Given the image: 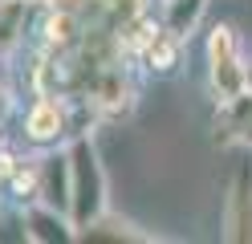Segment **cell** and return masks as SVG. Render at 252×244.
Segmentation results:
<instances>
[{"label":"cell","mask_w":252,"mask_h":244,"mask_svg":"<svg viewBox=\"0 0 252 244\" xmlns=\"http://www.w3.org/2000/svg\"><path fill=\"white\" fill-rule=\"evenodd\" d=\"M69 220L77 224V232L90 228L98 216H106V171H102V155L94 146L90 135H73L69 139Z\"/></svg>","instance_id":"1"},{"label":"cell","mask_w":252,"mask_h":244,"mask_svg":"<svg viewBox=\"0 0 252 244\" xmlns=\"http://www.w3.org/2000/svg\"><path fill=\"white\" fill-rule=\"evenodd\" d=\"M208 81L216 102L248 90V61L240 57V41L232 25H216L208 33Z\"/></svg>","instance_id":"2"},{"label":"cell","mask_w":252,"mask_h":244,"mask_svg":"<svg viewBox=\"0 0 252 244\" xmlns=\"http://www.w3.org/2000/svg\"><path fill=\"white\" fill-rule=\"evenodd\" d=\"M86 102L98 110V114H106V118H122V114H130V106H134V86L126 81V73H122L118 61H114V65H98V73H94V81H90Z\"/></svg>","instance_id":"3"},{"label":"cell","mask_w":252,"mask_h":244,"mask_svg":"<svg viewBox=\"0 0 252 244\" xmlns=\"http://www.w3.org/2000/svg\"><path fill=\"white\" fill-rule=\"evenodd\" d=\"M61 135H69V106L57 94H37V102L25 110V139L37 146H49Z\"/></svg>","instance_id":"4"},{"label":"cell","mask_w":252,"mask_h":244,"mask_svg":"<svg viewBox=\"0 0 252 244\" xmlns=\"http://www.w3.org/2000/svg\"><path fill=\"white\" fill-rule=\"evenodd\" d=\"M224 240L232 244H252V167H236L232 187H228V208H224Z\"/></svg>","instance_id":"5"},{"label":"cell","mask_w":252,"mask_h":244,"mask_svg":"<svg viewBox=\"0 0 252 244\" xmlns=\"http://www.w3.org/2000/svg\"><path fill=\"white\" fill-rule=\"evenodd\" d=\"M25 240L33 244H69L77 240V224L69 220V211H61L45 200H33L25 208Z\"/></svg>","instance_id":"6"},{"label":"cell","mask_w":252,"mask_h":244,"mask_svg":"<svg viewBox=\"0 0 252 244\" xmlns=\"http://www.w3.org/2000/svg\"><path fill=\"white\" fill-rule=\"evenodd\" d=\"M248 122H252V90H240L232 98H220V102H216V118H212V142L216 146L244 142Z\"/></svg>","instance_id":"7"},{"label":"cell","mask_w":252,"mask_h":244,"mask_svg":"<svg viewBox=\"0 0 252 244\" xmlns=\"http://www.w3.org/2000/svg\"><path fill=\"white\" fill-rule=\"evenodd\" d=\"M69 151H49L41 155V200L61 211H69Z\"/></svg>","instance_id":"8"},{"label":"cell","mask_w":252,"mask_h":244,"mask_svg":"<svg viewBox=\"0 0 252 244\" xmlns=\"http://www.w3.org/2000/svg\"><path fill=\"white\" fill-rule=\"evenodd\" d=\"M82 37H86V21L77 12H49V21H45V49L73 53V49H82Z\"/></svg>","instance_id":"9"},{"label":"cell","mask_w":252,"mask_h":244,"mask_svg":"<svg viewBox=\"0 0 252 244\" xmlns=\"http://www.w3.org/2000/svg\"><path fill=\"white\" fill-rule=\"evenodd\" d=\"M143 65L151 73H171L179 65V57H183V37H175V33H167L163 25H159V33H155V37L143 45Z\"/></svg>","instance_id":"10"},{"label":"cell","mask_w":252,"mask_h":244,"mask_svg":"<svg viewBox=\"0 0 252 244\" xmlns=\"http://www.w3.org/2000/svg\"><path fill=\"white\" fill-rule=\"evenodd\" d=\"M203 12H208V0H167L163 4V29L187 41L199 29Z\"/></svg>","instance_id":"11"},{"label":"cell","mask_w":252,"mask_h":244,"mask_svg":"<svg viewBox=\"0 0 252 244\" xmlns=\"http://www.w3.org/2000/svg\"><path fill=\"white\" fill-rule=\"evenodd\" d=\"M29 8H33V0H0V53H8L21 41Z\"/></svg>","instance_id":"12"},{"label":"cell","mask_w":252,"mask_h":244,"mask_svg":"<svg viewBox=\"0 0 252 244\" xmlns=\"http://www.w3.org/2000/svg\"><path fill=\"white\" fill-rule=\"evenodd\" d=\"M77 240H86V244H122V240H147L143 232H134V224H126V220H110V216H98L90 228H82L77 232Z\"/></svg>","instance_id":"13"},{"label":"cell","mask_w":252,"mask_h":244,"mask_svg":"<svg viewBox=\"0 0 252 244\" xmlns=\"http://www.w3.org/2000/svg\"><path fill=\"white\" fill-rule=\"evenodd\" d=\"M8 187H12V195L21 204L41 200V159H21L12 167V175H8Z\"/></svg>","instance_id":"14"},{"label":"cell","mask_w":252,"mask_h":244,"mask_svg":"<svg viewBox=\"0 0 252 244\" xmlns=\"http://www.w3.org/2000/svg\"><path fill=\"white\" fill-rule=\"evenodd\" d=\"M143 12H147V0H106V21L102 25H110L114 33H122L130 21H138Z\"/></svg>","instance_id":"15"},{"label":"cell","mask_w":252,"mask_h":244,"mask_svg":"<svg viewBox=\"0 0 252 244\" xmlns=\"http://www.w3.org/2000/svg\"><path fill=\"white\" fill-rule=\"evenodd\" d=\"M12 110V94H8V86L0 81V122H4V114Z\"/></svg>","instance_id":"16"},{"label":"cell","mask_w":252,"mask_h":244,"mask_svg":"<svg viewBox=\"0 0 252 244\" xmlns=\"http://www.w3.org/2000/svg\"><path fill=\"white\" fill-rule=\"evenodd\" d=\"M244 146H252V122H248V130H244Z\"/></svg>","instance_id":"17"},{"label":"cell","mask_w":252,"mask_h":244,"mask_svg":"<svg viewBox=\"0 0 252 244\" xmlns=\"http://www.w3.org/2000/svg\"><path fill=\"white\" fill-rule=\"evenodd\" d=\"M248 90H252V61H248Z\"/></svg>","instance_id":"18"}]
</instances>
